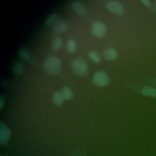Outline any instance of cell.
Wrapping results in <instances>:
<instances>
[{
  "label": "cell",
  "mask_w": 156,
  "mask_h": 156,
  "mask_svg": "<svg viewBox=\"0 0 156 156\" xmlns=\"http://www.w3.org/2000/svg\"><path fill=\"white\" fill-rule=\"evenodd\" d=\"M62 68L61 62L60 59L54 55H49L44 62V69L47 74L52 76L58 74Z\"/></svg>",
  "instance_id": "obj_1"
},
{
  "label": "cell",
  "mask_w": 156,
  "mask_h": 156,
  "mask_svg": "<svg viewBox=\"0 0 156 156\" xmlns=\"http://www.w3.org/2000/svg\"><path fill=\"white\" fill-rule=\"evenodd\" d=\"M71 69L76 75L84 76L88 71V66L83 58H76L71 63Z\"/></svg>",
  "instance_id": "obj_2"
},
{
  "label": "cell",
  "mask_w": 156,
  "mask_h": 156,
  "mask_svg": "<svg viewBox=\"0 0 156 156\" xmlns=\"http://www.w3.org/2000/svg\"><path fill=\"white\" fill-rule=\"evenodd\" d=\"M93 83L97 87H104L110 82V77L104 70H99L94 73L92 79Z\"/></svg>",
  "instance_id": "obj_3"
},
{
  "label": "cell",
  "mask_w": 156,
  "mask_h": 156,
  "mask_svg": "<svg viewBox=\"0 0 156 156\" xmlns=\"http://www.w3.org/2000/svg\"><path fill=\"white\" fill-rule=\"evenodd\" d=\"M107 26L105 24L101 21H94L91 26V34L96 37H102L107 32Z\"/></svg>",
  "instance_id": "obj_4"
},
{
  "label": "cell",
  "mask_w": 156,
  "mask_h": 156,
  "mask_svg": "<svg viewBox=\"0 0 156 156\" xmlns=\"http://www.w3.org/2000/svg\"><path fill=\"white\" fill-rule=\"evenodd\" d=\"M11 136V132L9 127L4 122L0 124V143L1 145L6 144Z\"/></svg>",
  "instance_id": "obj_5"
},
{
  "label": "cell",
  "mask_w": 156,
  "mask_h": 156,
  "mask_svg": "<svg viewBox=\"0 0 156 156\" xmlns=\"http://www.w3.org/2000/svg\"><path fill=\"white\" fill-rule=\"evenodd\" d=\"M106 7L111 12L121 15L124 13V7L116 1H109L106 3Z\"/></svg>",
  "instance_id": "obj_6"
},
{
  "label": "cell",
  "mask_w": 156,
  "mask_h": 156,
  "mask_svg": "<svg viewBox=\"0 0 156 156\" xmlns=\"http://www.w3.org/2000/svg\"><path fill=\"white\" fill-rule=\"evenodd\" d=\"M71 9L80 15H84L86 13V8L84 5L79 1H73L71 2Z\"/></svg>",
  "instance_id": "obj_7"
},
{
  "label": "cell",
  "mask_w": 156,
  "mask_h": 156,
  "mask_svg": "<svg viewBox=\"0 0 156 156\" xmlns=\"http://www.w3.org/2000/svg\"><path fill=\"white\" fill-rule=\"evenodd\" d=\"M60 16L57 13L51 15L46 20V24L48 27L53 29L60 21Z\"/></svg>",
  "instance_id": "obj_8"
},
{
  "label": "cell",
  "mask_w": 156,
  "mask_h": 156,
  "mask_svg": "<svg viewBox=\"0 0 156 156\" xmlns=\"http://www.w3.org/2000/svg\"><path fill=\"white\" fill-rule=\"evenodd\" d=\"M103 56L107 60H115L117 57V52L114 48H110L103 52Z\"/></svg>",
  "instance_id": "obj_9"
},
{
  "label": "cell",
  "mask_w": 156,
  "mask_h": 156,
  "mask_svg": "<svg viewBox=\"0 0 156 156\" xmlns=\"http://www.w3.org/2000/svg\"><path fill=\"white\" fill-rule=\"evenodd\" d=\"M52 100L53 103L55 105L59 106L63 104V101L65 99L63 96L62 91H56L53 94Z\"/></svg>",
  "instance_id": "obj_10"
},
{
  "label": "cell",
  "mask_w": 156,
  "mask_h": 156,
  "mask_svg": "<svg viewBox=\"0 0 156 156\" xmlns=\"http://www.w3.org/2000/svg\"><path fill=\"white\" fill-rule=\"evenodd\" d=\"M67 27V23L65 21H60L52 29L55 33L60 34L64 32L66 30Z\"/></svg>",
  "instance_id": "obj_11"
},
{
  "label": "cell",
  "mask_w": 156,
  "mask_h": 156,
  "mask_svg": "<svg viewBox=\"0 0 156 156\" xmlns=\"http://www.w3.org/2000/svg\"><path fill=\"white\" fill-rule=\"evenodd\" d=\"M141 93L149 97H156V89L151 87L145 86L141 89Z\"/></svg>",
  "instance_id": "obj_12"
},
{
  "label": "cell",
  "mask_w": 156,
  "mask_h": 156,
  "mask_svg": "<svg viewBox=\"0 0 156 156\" xmlns=\"http://www.w3.org/2000/svg\"><path fill=\"white\" fill-rule=\"evenodd\" d=\"M61 91L65 100H69L73 98V91L68 86H64Z\"/></svg>",
  "instance_id": "obj_13"
},
{
  "label": "cell",
  "mask_w": 156,
  "mask_h": 156,
  "mask_svg": "<svg viewBox=\"0 0 156 156\" xmlns=\"http://www.w3.org/2000/svg\"><path fill=\"white\" fill-rule=\"evenodd\" d=\"M62 44V40L59 36L55 37L51 42V48L53 50L58 49Z\"/></svg>",
  "instance_id": "obj_14"
},
{
  "label": "cell",
  "mask_w": 156,
  "mask_h": 156,
  "mask_svg": "<svg viewBox=\"0 0 156 156\" xmlns=\"http://www.w3.org/2000/svg\"><path fill=\"white\" fill-rule=\"evenodd\" d=\"M67 50L70 53H73L76 51V43L74 40L69 39L67 42Z\"/></svg>",
  "instance_id": "obj_15"
},
{
  "label": "cell",
  "mask_w": 156,
  "mask_h": 156,
  "mask_svg": "<svg viewBox=\"0 0 156 156\" xmlns=\"http://www.w3.org/2000/svg\"><path fill=\"white\" fill-rule=\"evenodd\" d=\"M18 54L24 60H29L30 56L28 51L24 48H21L18 51Z\"/></svg>",
  "instance_id": "obj_16"
},
{
  "label": "cell",
  "mask_w": 156,
  "mask_h": 156,
  "mask_svg": "<svg viewBox=\"0 0 156 156\" xmlns=\"http://www.w3.org/2000/svg\"><path fill=\"white\" fill-rule=\"evenodd\" d=\"M13 71L16 74H20L23 73L24 66L21 63H17L14 65Z\"/></svg>",
  "instance_id": "obj_17"
},
{
  "label": "cell",
  "mask_w": 156,
  "mask_h": 156,
  "mask_svg": "<svg viewBox=\"0 0 156 156\" xmlns=\"http://www.w3.org/2000/svg\"><path fill=\"white\" fill-rule=\"evenodd\" d=\"M88 56L94 62L99 63L101 61V58H100L99 55L96 52H94V51L90 52L88 53Z\"/></svg>",
  "instance_id": "obj_18"
},
{
  "label": "cell",
  "mask_w": 156,
  "mask_h": 156,
  "mask_svg": "<svg viewBox=\"0 0 156 156\" xmlns=\"http://www.w3.org/2000/svg\"><path fill=\"white\" fill-rule=\"evenodd\" d=\"M141 2L146 7H150L151 5V2L150 1L148 0H141Z\"/></svg>",
  "instance_id": "obj_19"
},
{
  "label": "cell",
  "mask_w": 156,
  "mask_h": 156,
  "mask_svg": "<svg viewBox=\"0 0 156 156\" xmlns=\"http://www.w3.org/2000/svg\"><path fill=\"white\" fill-rule=\"evenodd\" d=\"M4 104V98L2 97V96H1V98H0V109L2 110L3 106Z\"/></svg>",
  "instance_id": "obj_20"
}]
</instances>
